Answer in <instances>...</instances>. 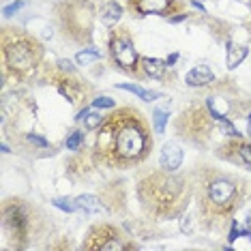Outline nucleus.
I'll return each mask as SVG.
<instances>
[{
    "label": "nucleus",
    "instance_id": "f257e3e1",
    "mask_svg": "<svg viewBox=\"0 0 251 251\" xmlns=\"http://www.w3.org/2000/svg\"><path fill=\"white\" fill-rule=\"evenodd\" d=\"M151 131L138 110H121L107 116L97 135V155L110 168H131L148 157Z\"/></svg>",
    "mask_w": 251,
    "mask_h": 251
},
{
    "label": "nucleus",
    "instance_id": "f03ea898",
    "mask_svg": "<svg viewBox=\"0 0 251 251\" xmlns=\"http://www.w3.org/2000/svg\"><path fill=\"white\" fill-rule=\"evenodd\" d=\"M170 174L172 172L151 174L140 185L142 202L157 217H172L182 206L180 200L185 198V180L178 178V176H170Z\"/></svg>",
    "mask_w": 251,
    "mask_h": 251
},
{
    "label": "nucleus",
    "instance_id": "7ed1b4c3",
    "mask_svg": "<svg viewBox=\"0 0 251 251\" xmlns=\"http://www.w3.org/2000/svg\"><path fill=\"white\" fill-rule=\"evenodd\" d=\"M236 198H238L236 182L226 178V176H217V178L206 182V189H204L202 200H200V208L210 219H221L234 208Z\"/></svg>",
    "mask_w": 251,
    "mask_h": 251
},
{
    "label": "nucleus",
    "instance_id": "20e7f679",
    "mask_svg": "<svg viewBox=\"0 0 251 251\" xmlns=\"http://www.w3.org/2000/svg\"><path fill=\"white\" fill-rule=\"evenodd\" d=\"M4 62L13 71H28L41 58V45L24 32H4L2 37Z\"/></svg>",
    "mask_w": 251,
    "mask_h": 251
},
{
    "label": "nucleus",
    "instance_id": "39448f33",
    "mask_svg": "<svg viewBox=\"0 0 251 251\" xmlns=\"http://www.w3.org/2000/svg\"><path fill=\"white\" fill-rule=\"evenodd\" d=\"M65 35L73 41H88L93 35V7L84 0H73L65 4V13H60Z\"/></svg>",
    "mask_w": 251,
    "mask_h": 251
},
{
    "label": "nucleus",
    "instance_id": "423d86ee",
    "mask_svg": "<svg viewBox=\"0 0 251 251\" xmlns=\"http://www.w3.org/2000/svg\"><path fill=\"white\" fill-rule=\"evenodd\" d=\"M110 54L116 67H121L123 71L127 73H135L138 69V62H140V56L133 48V41H131L129 32L125 28H118V30L112 32L110 37Z\"/></svg>",
    "mask_w": 251,
    "mask_h": 251
},
{
    "label": "nucleus",
    "instance_id": "0eeeda50",
    "mask_svg": "<svg viewBox=\"0 0 251 251\" xmlns=\"http://www.w3.org/2000/svg\"><path fill=\"white\" fill-rule=\"evenodd\" d=\"M176 125H178V131H180L182 138H189L193 142L208 138V133H210V118L202 107L185 110L180 114V118Z\"/></svg>",
    "mask_w": 251,
    "mask_h": 251
},
{
    "label": "nucleus",
    "instance_id": "6e6552de",
    "mask_svg": "<svg viewBox=\"0 0 251 251\" xmlns=\"http://www.w3.org/2000/svg\"><path fill=\"white\" fill-rule=\"evenodd\" d=\"M86 249H101V251H116V249H131V245L121 243L118 232L112 226H101L90 232L88 241L84 243Z\"/></svg>",
    "mask_w": 251,
    "mask_h": 251
},
{
    "label": "nucleus",
    "instance_id": "1a4fd4ad",
    "mask_svg": "<svg viewBox=\"0 0 251 251\" xmlns=\"http://www.w3.org/2000/svg\"><path fill=\"white\" fill-rule=\"evenodd\" d=\"M131 11L140 15H170L174 9L180 7L178 0H127Z\"/></svg>",
    "mask_w": 251,
    "mask_h": 251
},
{
    "label": "nucleus",
    "instance_id": "9d476101",
    "mask_svg": "<svg viewBox=\"0 0 251 251\" xmlns=\"http://www.w3.org/2000/svg\"><path fill=\"white\" fill-rule=\"evenodd\" d=\"M4 226L18 238H24V234L28 230V219H26V213L18 204H11V206L4 208Z\"/></svg>",
    "mask_w": 251,
    "mask_h": 251
},
{
    "label": "nucleus",
    "instance_id": "9b49d317",
    "mask_svg": "<svg viewBox=\"0 0 251 251\" xmlns=\"http://www.w3.org/2000/svg\"><path fill=\"white\" fill-rule=\"evenodd\" d=\"M182 163V148L176 142H165L159 155V165L163 172H176Z\"/></svg>",
    "mask_w": 251,
    "mask_h": 251
},
{
    "label": "nucleus",
    "instance_id": "f8f14e48",
    "mask_svg": "<svg viewBox=\"0 0 251 251\" xmlns=\"http://www.w3.org/2000/svg\"><path fill=\"white\" fill-rule=\"evenodd\" d=\"M213 79H215V75H213V71H210L208 65H196V67H193V69L185 75L187 86H193V88H198V86H208Z\"/></svg>",
    "mask_w": 251,
    "mask_h": 251
},
{
    "label": "nucleus",
    "instance_id": "ddd939ff",
    "mask_svg": "<svg viewBox=\"0 0 251 251\" xmlns=\"http://www.w3.org/2000/svg\"><path fill=\"white\" fill-rule=\"evenodd\" d=\"M142 62V69H144V73L148 77H155V79H161L163 73H165V67H168V62L159 60V58H140Z\"/></svg>",
    "mask_w": 251,
    "mask_h": 251
},
{
    "label": "nucleus",
    "instance_id": "4468645a",
    "mask_svg": "<svg viewBox=\"0 0 251 251\" xmlns=\"http://www.w3.org/2000/svg\"><path fill=\"white\" fill-rule=\"evenodd\" d=\"M123 18V7L118 2H105L101 4V22L105 26H114Z\"/></svg>",
    "mask_w": 251,
    "mask_h": 251
},
{
    "label": "nucleus",
    "instance_id": "2eb2a0df",
    "mask_svg": "<svg viewBox=\"0 0 251 251\" xmlns=\"http://www.w3.org/2000/svg\"><path fill=\"white\" fill-rule=\"evenodd\" d=\"M245 56H247V48L245 45L227 43V69H236L245 60Z\"/></svg>",
    "mask_w": 251,
    "mask_h": 251
},
{
    "label": "nucleus",
    "instance_id": "dca6fc26",
    "mask_svg": "<svg viewBox=\"0 0 251 251\" xmlns=\"http://www.w3.org/2000/svg\"><path fill=\"white\" fill-rule=\"evenodd\" d=\"M75 204L79 210H86V213H101V210H103L101 200L95 196H79V198H75Z\"/></svg>",
    "mask_w": 251,
    "mask_h": 251
},
{
    "label": "nucleus",
    "instance_id": "f3484780",
    "mask_svg": "<svg viewBox=\"0 0 251 251\" xmlns=\"http://www.w3.org/2000/svg\"><path fill=\"white\" fill-rule=\"evenodd\" d=\"M77 121H84V127H86V129H97V127H101V125H103L105 116H103V114H99V112L82 110V112H79V116H77Z\"/></svg>",
    "mask_w": 251,
    "mask_h": 251
},
{
    "label": "nucleus",
    "instance_id": "a211bd4d",
    "mask_svg": "<svg viewBox=\"0 0 251 251\" xmlns=\"http://www.w3.org/2000/svg\"><path fill=\"white\" fill-rule=\"evenodd\" d=\"M121 88L123 90H129V93H133V95H138L140 99H144V101H155L157 97H161L159 93H151V90H146V88H142V86H135V84H121Z\"/></svg>",
    "mask_w": 251,
    "mask_h": 251
},
{
    "label": "nucleus",
    "instance_id": "6ab92c4d",
    "mask_svg": "<svg viewBox=\"0 0 251 251\" xmlns=\"http://www.w3.org/2000/svg\"><path fill=\"white\" fill-rule=\"evenodd\" d=\"M152 123H155V133H163L165 131V123H168V110L157 107L152 112Z\"/></svg>",
    "mask_w": 251,
    "mask_h": 251
},
{
    "label": "nucleus",
    "instance_id": "aec40b11",
    "mask_svg": "<svg viewBox=\"0 0 251 251\" xmlns=\"http://www.w3.org/2000/svg\"><path fill=\"white\" fill-rule=\"evenodd\" d=\"M101 58V52H97V50H84V52H77L75 60L77 65H90V62H97Z\"/></svg>",
    "mask_w": 251,
    "mask_h": 251
},
{
    "label": "nucleus",
    "instance_id": "412c9836",
    "mask_svg": "<svg viewBox=\"0 0 251 251\" xmlns=\"http://www.w3.org/2000/svg\"><path fill=\"white\" fill-rule=\"evenodd\" d=\"M54 206L56 208H60V210H65V213H75L77 210V204H75V200H67V198H56L54 200Z\"/></svg>",
    "mask_w": 251,
    "mask_h": 251
},
{
    "label": "nucleus",
    "instance_id": "4be33fe9",
    "mask_svg": "<svg viewBox=\"0 0 251 251\" xmlns=\"http://www.w3.org/2000/svg\"><path fill=\"white\" fill-rule=\"evenodd\" d=\"M82 140H84L82 131H73L69 138H67V148H69V151H77L79 144H82Z\"/></svg>",
    "mask_w": 251,
    "mask_h": 251
},
{
    "label": "nucleus",
    "instance_id": "5701e85b",
    "mask_svg": "<svg viewBox=\"0 0 251 251\" xmlns=\"http://www.w3.org/2000/svg\"><path fill=\"white\" fill-rule=\"evenodd\" d=\"M60 93L67 97V99L71 101V103H75L77 101V93L75 88H73V82H67V84H60Z\"/></svg>",
    "mask_w": 251,
    "mask_h": 251
},
{
    "label": "nucleus",
    "instance_id": "b1692460",
    "mask_svg": "<svg viewBox=\"0 0 251 251\" xmlns=\"http://www.w3.org/2000/svg\"><path fill=\"white\" fill-rule=\"evenodd\" d=\"M236 152H238V159H241L243 163L251 165V146H247V144H238V146H236Z\"/></svg>",
    "mask_w": 251,
    "mask_h": 251
},
{
    "label": "nucleus",
    "instance_id": "393cba45",
    "mask_svg": "<svg viewBox=\"0 0 251 251\" xmlns=\"http://www.w3.org/2000/svg\"><path fill=\"white\" fill-rule=\"evenodd\" d=\"M93 105L97 107V110H105V107H114L116 103H114V99H110V97H97V99L93 101Z\"/></svg>",
    "mask_w": 251,
    "mask_h": 251
},
{
    "label": "nucleus",
    "instance_id": "a878e982",
    "mask_svg": "<svg viewBox=\"0 0 251 251\" xmlns=\"http://www.w3.org/2000/svg\"><path fill=\"white\" fill-rule=\"evenodd\" d=\"M219 125H221V129H224V131H226V133H227V135H230V138H238V135H241V133H238V131H236V129H234V127H232V125H230V123H227V121H226V118H221V121H219Z\"/></svg>",
    "mask_w": 251,
    "mask_h": 251
},
{
    "label": "nucleus",
    "instance_id": "bb28decb",
    "mask_svg": "<svg viewBox=\"0 0 251 251\" xmlns=\"http://www.w3.org/2000/svg\"><path fill=\"white\" fill-rule=\"evenodd\" d=\"M28 142H32V144L39 146V148H45V146H48V140L39 138V135H35V133H30V135H28Z\"/></svg>",
    "mask_w": 251,
    "mask_h": 251
},
{
    "label": "nucleus",
    "instance_id": "cd10ccee",
    "mask_svg": "<svg viewBox=\"0 0 251 251\" xmlns=\"http://www.w3.org/2000/svg\"><path fill=\"white\" fill-rule=\"evenodd\" d=\"M22 7H24V2H13V4H9V7H4V15H13V13H18Z\"/></svg>",
    "mask_w": 251,
    "mask_h": 251
},
{
    "label": "nucleus",
    "instance_id": "c85d7f7f",
    "mask_svg": "<svg viewBox=\"0 0 251 251\" xmlns=\"http://www.w3.org/2000/svg\"><path fill=\"white\" fill-rule=\"evenodd\" d=\"M182 20H187V13H180V15H174V18H170L172 24H178V22H182Z\"/></svg>",
    "mask_w": 251,
    "mask_h": 251
},
{
    "label": "nucleus",
    "instance_id": "c756f323",
    "mask_svg": "<svg viewBox=\"0 0 251 251\" xmlns=\"http://www.w3.org/2000/svg\"><path fill=\"white\" fill-rule=\"evenodd\" d=\"M58 65L62 67V69H67V71H73V67H71V62H69V60H60Z\"/></svg>",
    "mask_w": 251,
    "mask_h": 251
},
{
    "label": "nucleus",
    "instance_id": "7c9ffc66",
    "mask_svg": "<svg viewBox=\"0 0 251 251\" xmlns=\"http://www.w3.org/2000/svg\"><path fill=\"white\" fill-rule=\"evenodd\" d=\"M176 60H178V54H172V56H170V58H168V60H165V62H168V67H172V65H174V62H176Z\"/></svg>",
    "mask_w": 251,
    "mask_h": 251
}]
</instances>
